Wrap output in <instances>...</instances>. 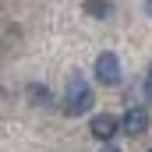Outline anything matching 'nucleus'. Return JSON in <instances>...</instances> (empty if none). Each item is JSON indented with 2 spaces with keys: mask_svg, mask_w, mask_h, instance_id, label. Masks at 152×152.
I'll list each match as a JSON object with an SVG mask.
<instances>
[{
  "mask_svg": "<svg viewBox=\"0 0 152 152\" xmlns=\"http://www.w3.org/2000/svg\"><path fill=\"white\" fill-rule=\"evenodd\" d=\"M92 103H96V96H92V88H88V81L71 71L67 75V85H64V113L67 117H81L92 110Z\"/></svg>",
  "mask_w": 152,
  "mask_h": 152,
  "instance_id": "1",
  "label": "nucleus"
},
{
  "mask_svg": "<svg viewBox=\"0 0 152 152\" xmlns=\"http://www.w3.org/2000/svg\"><path fill=\"white\" fill-rule=\"evenodd\" d=\"M120 75H124V71H120L117 53H110V50H106V53H99V57H96V81H99V85L117 88V85H120Z\"/></svg>",
  "mask_w": 152,
  "mask_h": 152,
  "instance_id": "2",
  "label": "nucleus"
},
{
  "mask_svg": "<svg viewBox=\"0 0 152 152\" xmlns=\"http://www.w3.org/2000/svg\"><path fill=\"white\" fill-rule=\"evenodd\" d=\"M120 131H124L127 138L145 134V131H149V110H145V106H131L127 113L120 117Z\"/></svg>",
  "mask_w": 152,
  "mask_h": 152,
  "instance_id": "3",
  "label": "nucleus"
},
{
  "mask_svg": "<svg viewBox=\"0 0 152 152\" xmlns=\"http://www.w3.org/2000/svg\"><path fill=\"white\" fill-rule=\"evenodd\" d=\"M88 131H92L96 142H110L117 131H120V117H113V113H96L92 124H88Z\"/></svg>",
  "mask_w": 152,
  "mask_h": 152,
  "instance_id": "4",
  "label": "nucleus"
},
{
  "mask_svg": "<svg viewBox=\"0 0 152 152\" xmlns=\"http://www.w3.org/2000/svg\"><path fill=\"white\" fill-rule=\"evenodd\" d=\"M85 11H88V14H96V18H106L113 7H110V0H85Z\"/></svg>",
  "mask_w": 152,
  "mask_h": 152,
  "instance_id": "5",
  "label": "nucleus"
},
{
  "mask_svg": "<svg viewBox=\"0 0 152 152\" xmlns=\"http://www.w3.org/2000/svg\"><path fill=\"white\" fill-rule=\"evenodd\" d=\"M28 96L36 99V106H42V103H50V88H42V85H28Z\"/></svg>",
  "mask_w": 152,
  "mask_h": 152,
  "instance_id": "6",
  "label": "nucleus"
},
{
  "mask_svg": "<svg viewBox=\"0 0 152 152\" xmlns=\"http://www.w3.org/2000/svg\"><path fill=\"white\" fill-rule=\"evenodd\" d=\"M145 99H152V64H149V71H145Z\"/></svg>",
  "mask_w": 152,
  "mask_h": 152,
  "instance_id": "7",
  "label": "nucleus"
},
{
  "mask_svg": "<svg viewBox=\"0 0 152 152\" xmlns=\"http://www.w3.org/2000/svg\"><path fill=\"white\" fill-rule=\"evenodd\" d=\"M103 152H120V149H110V145H106V149H103Z\"/></svg>",
  "mask_w": 152,
  "mask_h": 152,
  "instance_id": "8",
  "label": "nucleus"
},
{
  "mask_svg": "<svg viewBox=\"0 0 152 152\" xmlns=\"http://www.w3.org/2000/svg\"><path fill=\"white\" fill-rule=\"evenodd\" d=\"M145 7H149V14H152V0H149V4H145Z\"/></svg>",
  "mask_w": 152,
  "mask_h": 152,
  "instance_id": "9",
  "label": "nucleus"
},
{
  "mask_svg": "<svg viewBox=\"0 0 152 152\" xmlns=\"http://www.w3.org/2000/svg\"><path fill=\"white\" fill-rule=\"evenodd\" d=\"M149 152H152V149H149Z\"/></svg>",
  "mask_w": 152,
  "mask_h": 152,
  "instance_id": "10",
  "label": "nucleus"
}]
</instances>
